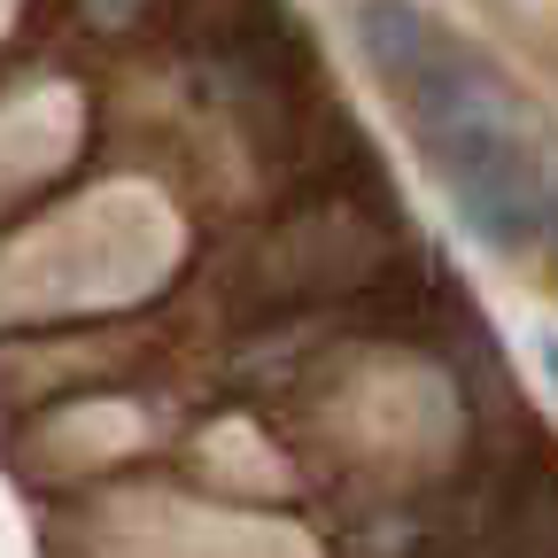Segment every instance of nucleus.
<instances>
[{
  "label": "nucleus",
  "mask_w": 558,
  "mask_h": 558,
  "mask_svg": "<svg viewBox=\"0 0 558 558\" xmlns=\"http://www.w3.org/2000/svg\"><path fill=\"white\" fill-rule=\"evenodd\" d=\"M357 39L380 86L396 94L418 156L488 248H527L550 226V179L512 86L418 0H357Z\"/></svg>",
  "instance_id": "obj_1"
}]
</instances>
